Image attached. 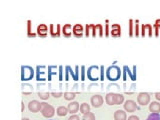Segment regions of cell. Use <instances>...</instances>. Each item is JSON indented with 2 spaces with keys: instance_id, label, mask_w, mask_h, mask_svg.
<instances>
[{
  "instance_id": "obj_22",
  "label": "cell",
  "mask_w": 160,
  "mask_h": 120,
  "mask_svg": "<svg viewBox=\"0 0 160 120\" xmlns=\"http://www.w3.org/2000/svg\"><path fill=\"white\" fill-rule=\"evenodd\" d=\"M123 103H124L123 94L119 93V92L115 93L114 94V105H120V104H123Z\"/></svg>"
},
{
  "instance_id": "obj_15",
  "label": "cell",
  "mask_w": 160,
  "mask_h": 120,
  "mask_svg": "<svg viewBox=\"0 0 160 120\" xmlns=\"http://www.w3.org/2000/svg\"><path fill=\"white\" fill-rule=\"evenodd\" d=\"M79 108H80L79 103L77 101H71L69 104L67 105L68 112H69L71 115H72V114H75L76 112H78Z\"/></svg>"
},
{
  "instance_id": "obj_9",
  "label": "cell",
  "mask_w": 160,
  "mask_h": 120,
  "mask_svg": "<svg viewBox=\"0 0 160 120\" xmlns=\"http://www.w3.org/2000/svg\"><path fill=\"white\" fill-rule=\"evenodd\" d=\"M90 103H91V105H92L93 107H95V108H99V107H101V106L103 105V103H104V99H103V97H102L101 95H99V94H95V95H93V96L91 97V99H90Z\"/></svg>"
},
{
  "instance_id": "obj_19",
  "label": "cell",
  "mask_w": 160,
  "mask_h": 120,
  "mask_svg": "<svg viewBox=\"0 0 160 120\" xmlns=\"http://www.w3.org/2000/svg\"><path fill=\"white\" fill-rule=\"evenodd\" d=\"M67 69L69 71V74L72 76V79L74 81H77L79 79V66H75V71H73L72 68H71L69 65H67Z\"/></svg>"
},
{
  "instance_id": "obj_41",
  "label": "cell",
  "mask_w": 160,
  "mask_h": 120,
  "mask_svg": "<svg viewBox=\"0 0 160 120\" xmlns=\"http://www.w3.org/2000/svg\"><path fill=\"white\" fill-rule=\"evenodd\" d=\"M68 120H80V117L78 115H76V114H72V115L68 118Z\"/></svg>"
},
{
  "instance_id": "obj_45",
  "label": "cell",
  "mask_w": 160,
  "mask_h": 120,
  "mask_svg": "<svg viewBox=\"0 0 160 120\" xmlns=\"http://www.w3.org/2000/svg\"><path fill=\"white\" fill-rule=\"evenodd\" d=\"M135 88H136V84H135L134 82L132 83V85H131V90H132V92H134L135 91Z\"/></svg>"
},
{
  "instance_id": "obj_26",
  "label": "cell",
  "mask_w": 160,
  "mask_h": 120,
  "mask_svg": "<svg viewBox=\"0 0 160 120\" xmlns=\"http://www.w3.org/2000/svg\"><path fill=\"white\" fill-rule=\"evenodd\" d=\"M79 110H80V112H81L82 114H86L88 112H90V105L88 104V103H86V102L82 103V104L80 105Z\"/></svg>"
},
{
  "instance_id": "obj_5",
  "label": "cell",
  "mask_w": 160,
  "mask_h": 120,
  "mask_svg": "<svg viewBox=\"0 0 160 120\" xmlns=\"http://www.w3.org/2000/svg\"><path fill=\"white\" fill-rule=\"evenodd\" d=\"M150 99H151V96L147 92H140V93H138V95H137V103H138L140 106L149 105Z\"/></svg>"
},
{
  "instance_id": "obj_25",
  "label": "cell",
  "mask_w": 160,
  "mask_h": 120,
  "mask_svg": "<svg viewBox=\"0 0 160 120\" xmlns=\"http://www.w3.org/2000/svg\"><path fill=\"white\" fill-rule=\"evenodd\" d=\"M152 26H153V30H154V36L158 37L159 32H160V19H156Z\"/></svg>"
},
{
  "instance_id": "obj_18",
  "label": "cell",
  "mask_w": 160,
  "mask_h": 120,
  "mask_svg": "<svg viewBox=\"0 0 160 120\" xmlns=\"http://www.w3.org/2000/svg\"><path fill=\"white\" fill-rule=\"evenodd\" d=\"M149 111L151 113H160V102L152 101L149 103Z\"/></svg>"
},
{
  "instance_id": "obj_17",
  "label": "cell",
  "mask_w": 160,
  "mask_h": 120,
  "mask_svg": "<svg viewBox=\"0 0 160 120\" xmlns=\"http://www.w3.org/2000/svg\"><path fill=\"white\" fill-rule=\"evenodd\" d=\"M123 69H125L126 73L128 74V76L130 77V79L133 82H135V80H136V66H133V68H132V71L130 70V68H129L127 65H124L123 66Z\"/></svg>"
},
{
  "instance_id": "obj_39",
  "label": "cell",
  "mask_w": 160,
  "mask_h": 120,
  "mask_svg": "<svg viewBox=\"0 0 160 120\" xmlns=\"http://www.w3.org/2000/svg\"><path fill=\"white\" fill-rule=\"evenodd\" d=\"M58 72H59V81L63 80V66L58 67Z\"/></svg>"
},
{
  "instance_id": "obj_31",
  "label": "cell",
  "mask_w": 160,
  "mask_h": 120,
  "mask_svg": "<svg viewBox=\"0 0 160 120\" xmlns=\"http://www.w3.org/2000/svg\"><path fill=\"white\" fill-rule=\"evenodd\" d=\"M56 70L57 67L56 66H48V81H51V76L55 74L56 75Z\"/></svg>"
},
{
  "instance_id": "obj_30",
  "label": "cell",
  "mask_w": 160,
  "mask_h": 120,
  "mask_svg": "<svg viewBox=\"0 0 160 120\" xmlns=\"http://www.w3.org/2000/svg\"><path fill=\"white\" fill-rule=\"evenodd\" d=\"M65 100H68V101H72L74 98L76 97V93L75 92H64L63 94Z\"/></svg>"
},
{
  "instance_id": "obj_46",
  "label": "cell",
  "mask_w": 160,
  "mask_h": 120,
  "mask_svg": "<svg viewBox=\"0 0 160 120\" xmlns=\"http://www.w3.org/2000/svg\"><path fill=\"white\" fill-rule=\"evenodd\" d=\"M24 108H25L24 107V102L22 101L21 102V112H24Z\"/></svg>"
},
{
  "instance_id": "obj_2",
  "label": "cell",
  "mask_w": 160,
  "mask_h": 120,
  "mask_svg": "<svg viewBox=\"0 0 160 120\" xmlns=\"http://www.w3.org/2000/svg\"><path fill=\"white\" fill-rule=\"evenodd\" d=\"M86 74L88 79L92 82L99 80V78H100V66H97V65L90 66L86 71Z\"/></svg>"
},
{
  "instance_id": "obj_13",
  "label": "cell",
  "mask_w": 160,
  "mask_h": 120,
  "mask_svg": "<svg viewBox=\"0 0 160 120\" xmlns=\"http://www.w3.org/2000/svg\"><path fill=\"white\" fill-rule=\"evenodd\" d=\"M72 34L77 38H81L84 35V27L81 24H75V25H73Z\"/></svg>"
},
{
  "instance_id": "obj_29",
  "label": "cell",
  "mask_w": 160,
  "mask_h": 120,
  "mask_svg": "<svg viewBox=\"0 0 160 120\" xmlns=\"http://www.w3.org/2000/svg\"><path fill=\"white\" fill-rule=\"evenodd\" d=\"M134 36L135 37L140 36V24L138 19L134 20Z\"/></svg>"
},
{
  "instance_id": "obj_27",
  "label": "cell",
  "mask_w": 160,
  "mask_h": 120,
  "mask_svg": "<svg viewBox=\"0 0 160 120\" xmlns=\"http://www.w3.org/2000/svg\"><path fill=\"white\" fill-rule=\"evenodd\" d=\"M128 33L129 36L133 37L134 36V20L133 19H129L128 21Z\"/></svg>"
},
{
  "instance_id": "obj_24",
  "label": "cell",
  "mask_w": 160,
  "mask_h": 120,
  "mask_svg": "<svg viewBox=\"0 0 160 120\" xmlns=\"http://www.w3.org/2000/svg\"><path fill=\"white\" fill-rule=\"evenodd\" d=\"M67 113H69L68 112V109L67 107H65V106H59V107H57L56 109V114L58 116H65V115H67Z\"/></svg>"
},
{
  "instance_id": "obj_7",
  "label": "cell",
  "mask_w": 160,
  "mask_h": 120,
  "mask_svg": "<svg viewBox=\"0 0 160 120\" xmlns=\"http://www.w3.org/2000/svg\"><path fill=\"white\" fill-rule=\"evenodd\" d=\"M123 107H124V110H125L126 112H129V113H133L137 110L136 102H135L134 100H131V99L124 101Z\"/></svg>"
},
{
  "instance_id": "obj_12",
  "label": "cell",
  "mask_w": 160,
  "mask_h": 120,
  "mask_svg": "<svg viewBox=\"0 0 160 120\" xmlns=\"http://www.w3.org/2000/svg\"><path fill=\"white\" fill-rule=\"evenodd\" d=\"M36 34L41 38H44L48 34V26L46 24H39L36 28Z\"/></svg>"
},
{
  "instance_id": "obj_35",
  "label": "cell",
  "mask_w": 160,
  "mask_h": 120,
  "mask_svg": "<svg viewBox=\"0 0 160 120\" xmlns=\"http://www.w3.org/2000/svg\"><path fill=\"white\" fill-rule=\"evenodd\" d=\"M38 97L42 100H47L50 97V93L49 92H38Z\"/></svg>"
},
{
  "instance_id": "obj_8",
  "label": "cell",
  "mask_w": 160,
  "mask_h": 120,
  "mask_svg": "<svg viewBox=\"0 0 160 120\" xmlns=\"http://www.w3.org/2000/svg\"><path fill=\"white\" fill-rule=\"evenodd\" d=\"M61 30H62V27L60 24H50L49 26V33L53 38H56V37H59L61 35Z\"/></svg>"
},
{
  "instance_id": "obj_37",
  "label": "cell",
  "mask_w": 160,
  "mask_h": 120,
  "mask_svg": "<svg viewBox=\"0 0 160 120\" xmlns=\"http://www.w3.org/2000/svg\"><path fill=\"white\" fill-rule=\"evenodd\" d=\"M85 74H86V68H85L84 65L81 66V81L84 82L85 81Z\"/></svg>"
},
{
  "instance_id": "obj_38",
  "label": "cell",
  "mask_w": 160,
  "mask_h": 120,
  "mask_svg": "<svg viewBox=\"0 0 160 120\" xmlns=\"http://www.w3.org/2000/svg\"><path fill=\"white\" fill-rule=\"evenodd\" d=\"M106 70H104V66L103 65H101L100 66V80L103 82L104 81V72H105Z\"/></svg>"
},
{
  "instance_id": "obj_16",
  "label": "cell",
  "mask_w": 160,
  "mask_h": 120,
  "mask_svg": "<svg viewBox=\"0 0 160 120\" xmlns=\"http://www.w3.org/2000/svg\"><path fill=\"white\" fill-rule=\"evenodd\" d=\"M72 28L73 26L71 24H64L62 26V30H61V33L63 34L64 37H70L72 35Z\"/></svg>"
},
{
  "instance_id": "obj_28",
  "label": "cell",
  "mask_w": 160,
  "mask_h": 120,
  "mask_svg": "<svg viewBox=\"0 0 160 120\" xmlns=\"http://www.w3.org/2000/svg\"><path fill=\"white\" fill-rule=\"evenodd\" d=\"M94 24H86L84 27V35L86 37H89L90 34H92V30Z\"/></svg>"
},
{
  "instance_id": "obj_33",
  "label": "cell",
  "mask_w": 160,
  "mask_h": 120,
  "mask_svg": "<svg viewBox=\"0 0 160 120\" xmlns=\"http://www.w3.org/2000/svg\"><path fill=\"white\" fill-rule=\"evenodd\" d=\"M82 120H95V114L93 112H88L86 114H83Z\"/></svg>"
},
{
  "instance_id": "obj_20",
  "label": "cell",
  "mask_w": 160,
  "mask_h": 120,
  "mask_svg": "<svg viewBox=\"0 0 160 120\" xmlns=\"http://www.w3.org/2000/svg\"><path fill=\"white\" fill-rule=\"evenodd\" d=\"M33 92V87L29 83H23L22 84V93L23 95H30Z\"/></svg>"
},
{
  "instance_id": "obj_4",
  "label": "cell",
  "mask_w": 160,
  "mask_h": 120,
  "mask_svg": "<svg viewBox=\"0 0 160 120\" xmlns=\"http://www.w3.org/2000/svg\"><path fill=\"white\" fill-rule=\"evenodd\" d=\"M41 104H42V107H41L40 112L45 118H51V117L54 116L55 109L53 106L48 104V103L46 102H41Z\"/></svg>"
},
{
  "instance_id": "obj_6",
  "label": "cell",
  "mask_w": 160,
  "mask_h": 120,
  "mask_svg": "<svg viewBox=\"0 0 160 120\" xmlns=\"http://www.w3.org/2000/svg\"><path fill=\"white\" fill-rule=\"evenodd\" d=\"M153 26L151 24H141L140 26V36L145 37L148 35V37L153 36Z\"/></svg>"
},
{
  "instance_id": "obj_32",
  "label": "cell",
  "mask_w": 160,
  "mask_h": 120,
  "mask_svg": "<svg viewBox=\"0 0 160 120\" xmlns=\"http://www.w3.org/2000/svg\"><path fill=\"white\" fill-rule=\"evenodd\" d=\"M95 27H96V31H97V34L99 37H103L104 35V28H103V25L102 24H95Z\"/></svg>"
},
{
  "instance_id": "obj_44",
  "label": "cell",
  "mask_w": 160,
  "mask_h": 120,
  "mask_svg": "<svg viewBox=\"0 0 160 120\" xmlns=\"http://www.w3.org/2000/svg\"><path fill=\"white\" fill-rule=\"evenodd\" d=\"M154 96H155L157 101L160 102V92H155V93H154Z\"/></svg>"
},
{
  "instance_id": "obj_43",
  "label": "cell",
  "mask_w": 160,
  "mask_h": 120,
  "mask_svg": "<svg viewBox=\"0 0 160 120\" xmlns=\"http://www.w3.org/2000/svg\"><path fill=\"white\" fill-rule=\"evenodd\" d=\"M127 120H140V119H139V117L136 115H130L128 117Z\"/></svg>"
},
{
  "instance_id": "obj_11",
  "label": "cell",
  "mask_w": 160,
  "mask_h": 120,
  "mask_svg": "<svg viewBox=\"0 0 160 120\" xmlns=\"http://www.w3.org/2000/svg\"><path fill=\"white\" fill-rule=\"evenodd\" d=\"M41 107H42V104L41 102L37 101V100H32L28 103V109L30 112L32 113H37L41 110Z\"/></svg>"
},
{
  "instance_id": "obj_36",
  "label": "cell",
  "mask_w": 160,
  "mask_h": 120,
  "mask_svg": "<svg viewBox=\"0 0 160 120\" xmlns=\"http://www.w3.org/2000/svg\"><path fill=\"white\" fill-rule=\"evenodd\" d=\"M146 120H160V113H150Z\"/></svg>"
},
{
  "instance_id": "obj_21",
  "label": "cell",
  "mask_w": 160,
  "mask_h": 120,
  "mask_svg": "<svg viewBox=\"0 0 160 120\" xmlns=\"http://www.w3.org/2000/svg\"><path fill=\"white\" fill-rule=\"evenodd\" d=\"M45 69V67L44 66H38L36 67V80L39 82V81H45V78L41 77V75L44 74V71L43 70Z\"/></svg>"
},
{
  "instance_id": "obj_34",
  "label": "cell",
  "mask_w": 160,
  "mask_h": 120,
  "mask_svg": "<svg viewBox=\"0 0 160 120\" xmlns=\"http://www.w3.org/2000/svg\"><path fill=\"white\" fill-rule=\"evenodd\" d=\"M105 26H104V34H105L106 37L110 36V24H109V20L106 19L105 20Z\"/></svg>"
},
{
  "instance_id": "obj_23",
  "label": "cell",
  "mask_w": 160,
  "mask_h": 120,
  "mask_svg": "<svg viewBox=\"0 0 160 120\" xmlns=\"http://www.w3.org/2000/svg\"><path fill=\"white\" fill-rule=\"evenodd\" d=\"M36 33L32 31V22L31 20H27V36L29 38H34L36 36Z\"/></svg>"
},
{
  "instance_id": "obj_47",
  "label": "cell",
  "mask_w": 160,
  "mask_h": 120,
  "mask_svg": "<svg viewBox=\"0 0 160 120\" xmlns=\"http://www.w3.org/2000/svg\"><path fill=\"white\" fill-rule=\"evenodd\" d=\"M21 120H30L29 118H27V117H23V118H22Z\"/></svg>"
},
{
  "instance_id": "obj_42",
  "label": "cell",
  "mask_w": 160,
  "mask_h": 120,
  "mask_svg": "<svg viewBox=\"0 0 160 120\" xmlns=\"http://www.w3.org/2000/svg\"><path fill=\"white\" fill-rule=\"evenodd\" d=\"M69 80V71H68L67 67L65 66V81Z\"/></svg>"
},
{
  "instance_id": "obj_3",
  "label": "cell",
  "mask_w": 160,
  "mask_h": 120,
  "mask_svg": "<svg viewBox=\"0 0 160 120\" xmlns=\"http://www.w3.org/2000/svg\"><path fill=\"white\" fill-rule=\"evenodd\" d=\"M34 69L32 67L28 66V65H23L21 66V80L23 81H28L31 80L34 76Z\"/></svg>"
},
{
  "instance_id": "obj_14",
  "label": "cell",
  "mask_w": 160,
  "mask_h": 120,
  "mask_svg": "<svg viewBox=\"0 0 160 120\" xmlns=\"http://www.w3.org/2000/svg\"><path fill=\"white\" fill-rule=\"evenodd\" d=\"M113 117H114V120H127V114H126L125 110H122V109H118L113 114Z\"/></svg>"
},
{
  "instance_id": "obj_10",
  "label": "cell",
  "mask_w": 160,
  "mask_h": 120,
  "mask_svg": "<svg viewBox=\"0 0 160 120\" xmlns=\"http://www.w3.org/2000/svg\"><path fill=\"white\" fill-rule=\"evenodd\" d=\"M121 26L120 24H111L110 25V36L113 37V38H118L121 36Z\"/></svg>"
},
{
  "instance_id": "obj_40",
  "label": "cell",
  "mask_w": 160,
  "mask_h": 120,
  "mask_svg": "<svg viewBox=\"0 0 160 120\" xmlns=\"http://www.w3.org/2000/svg\"><path fill=\"white\" fill-rule=\"evenodd\" d=\"M51 95L54 98H60L63 95L62 92H51Z\"/></svg>"
},
{
  "instance_id": "obj_1",
  "label": "cell",
  "mask_w": 160,
  "mask_h": 120,
  "mask_svg": "<svg viewBox=\"0 0 160 120\" xmlns=\"http://www.w3.org/2000/svg\"><path fill=\"white\" fill-rule=\"evenodd\" d=\"M121 74H122V70L120 69V67H118L117 65H111L106 69L105 71V75L107 79L109 81H117L119 80L121 77Z\"/></svg>"
}]
</instances>
